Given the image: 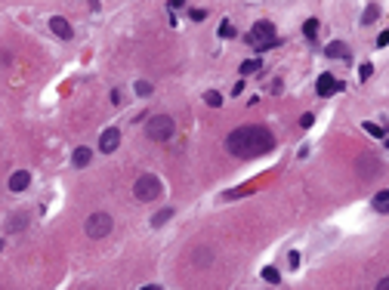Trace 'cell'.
<instances>
[{
  "label": "cell",
  "instance_id": "obj_1",
  "mask_svg": "<svg viewBox=\"0 0 389 290\" xmlns=\"http://www.w3.org/2000/svg\"><path fill=\"white\" fill-rule=\"evenodd\" d=\"M226 148L235 158H259V155H269L272 148H275V136H272L266 127H259V124L238 127V130L228 133Z\"/></svg>",
  "mask_w": 389,
  "mask_h": 290
},
{
  "label": "cell",
  "instance_id": "obj_2",
  "mask_svg": "<svg viewBox=\"0 0 389 290\" xmlns=\"http://www.w3.org/2000/svg\"><path fill=\"white\" fill-rule=\"evenodd\" d=\"M176 133V121L170 118V114H155V118H148L145 124V136L152 139V142H170Z\"/></svg>",
  "mask_w": 389,
  "mask_h": 290
},
{
  "label": "cell",
  "instance_id": "obj_3",
  "mask_svg": "<svg viewBox=\"0 0 389 290\" xmlns=\"http://www.w3.org/2000/svg\"><path fill=\"white\" fill-rule=\"evenodd\" d=\"M161 192H164V185H161V179H158L155 173H142V176L133 182L136 201H158V198H161Z\"/></svg>",
  "mask_w": 389,
  "mask_h": 290
},
{
  "label": "cell",
  "instance_id": "obj_4",
  "mask_svg": "<svg viewBox=\"0 0 389 290\" xmlns=\"http://www.w3.org/2000/svg\"><path fill=\"white\" fill-rule=\"evenodd\" d=\"M244 40H247L250 46H257L259 53H266L269 46H275V43H278V37H275V25H272V22H257L254 31H250Z\"/></svg>",
  "mask_w": 389,
  "mask_h": 290
},
{
  "label": "cell",
  "instance_id": "obj_5",
  "mask_svg": "<svg viewBox=\"0 0 389 290\" xmlns=\"http://www.w3.org/2000/svg\"><path fill=\"white\" fill-rule=\"evenodd\" d=\"M111 216L108 213H93L87 219V226H84V231H87V238H93V241H99V238H105L108 231H111Z\"/></svg>",
  "mask_w": 389,
  "mask_h": 290
},
{
  "label": "cell",
  "instance_id": "obj_6",
  "mask_svg": "<svg viewBox=\"0 0 389 290\" xmlns=\"http://www.w3.org/2000/svg\"><path fill=\"white\" fill-rule=\"evenodd\" d=\"M356 170H358L361 179H374V176H380L383 164H380V158H374V155H361V158L356 161Z\"/></svg>",
  "mask_w": 389,
  "mask_h": 290
},
{
  "label": "cell",
  "instance_id": "obj_7",
  "mask_svg": "<svg viewBox=\"0 0 389 290\" xmlns=\"http://www.w3.org/2000/svg\"><path fill=\"white\" fill-rule=\"evenodd\" d=\"M118 145H121V127H105L99 136V152L111 155V152H118Z\"/></svg>",
  "mask_w": 389,
  "mask_h": 290
},
{
  "label": "cell",
  "instance_id": "obj_8",
  "mask_svg": "<svg viewBox=\"0 0 389 290\" xmlns=\"http://www.w3.org/2000/svg\"><path fill=\"white\" fill-rule=\"evenodd\" d=\"M315 90H318V96H334V93L343 90V80H337L334 74H318Z\"/></svg>",
  "mask_w": 389,
  "mask_h": 290
},
{
  "label": "cell",
  "instance_id": "obj_9",
  "mask_svg": "<svg viewBox=\"0 0 389 290\" xmlns=\"http://www.w3.org/2000/svg\"><path fill=\"white\" fill-rule=\"evenodd\" d=\"M31 185V173L28 170H16L13 176H9V192H25Z\"/></svg>",
  "mask_w": 389,
  "mask_h": 290
},
{
  "label": "cell",
  "instance_id": "obj_10",
  "mask_svg": "<svg viewBox=\"0 0 389 290\" xmlns=\"http://www.w3.org/2000/svg\"><path fill=\"white\" fill-rule=\"evenodd\" d=\"M50 28H53V34H56V37H62V40H71V25H68V22L62 19V16H53L50 19Z\"/></svg>",
  "mask_w": 389,
  "mask_h": 290
},
{
  "label": "cell",
  "instance_id": "obj_11",
  "mask_svg": "<svg viewBox=\"0 0 389 290\" xmlns=\"http://www.w3.org/2000/svg\"><path fill=\"white\" fill-rule=\"evenodd\" d=\"M324 56H327V59H349V46L343 40H330L324 46Z\"/></svg>",
  "mask_w": 389,
  "mask_h": 290
},
{
  "label": "cell",
  "instance_id": "obj_12",
  "mask_svg": "<svg viewBox=\"0 0 389 290\" xmlns=\"http://www.w3.org/2000/svg\"><path fill=\"white\" fill-rule=\"evenodd\" d=\"M90 161H93V148H87V145H81V148H74V155H71V164L81 170V167H87Z\"/></svg>",
  "mask_w": 389,
  "mask_h": 290
},
{
  "label": "cell",
  "instance_id": "obj_13",
  "mask_svg": "<svg viewBox=\"0 0 389 290\" xmlns=\"http://www.w3.org/2000/svg\"><path fill=\"white\" fill-rule=\"evenodd\" d=\"M173 219V207H164V210H158L155 216H152V226L158 228V226H164V223H170Z\"/></svg>",
  "mask_w": 389,
  "mask_h": 290
},
{
  "label": "cell",
  "instance_id": "obj_14",
  "mask_svg": "<svg viewBox=\"0 0 389 290\" xmlns=\"http://www.w3.org/2000/svg\"><path fill=\"white\" fill-rule=\"evenodd\" d=\"M210 259H213V253H210L207 247H201V250L192 253V262H194V265H210Z\"/></svg>",
  "mask_w": 389,
  "mask_h": 290
},
{
  "label": "cell",
  "instance_id": "obj_15",
  "mask_svg": "<svg viewBox=\"0 0 389 290\" xmlns=\"http://www.w3.org/2000/svg\"><path fill=\"white\" fill-rule=\"evenodd\" d=\"M377 19H380V6H374V3H371V6L361 13V25H374Z\"/></svg>",
  "mask_w": 389,
  "mask_h": 290
},
{
  "label": "cell",
  "instance_id": "obj_16",
  "mask_svg": "<svg viewBox=\"0 0 389 290\" xmlns=\"http://www.w3.org/2000/svg\"><path fill=\"white\" fill-rule=\"evenodd\" d=\"M259 68H262V62L257 59V56H254V59H247V62H241V77H247V74H257L259 71Z\"/></svg>",
  "mask_w": 389,
  "mask_h": 290
},
{
  "label": "cell",
  "instance_id": "obj_17",
  "mask_svg": "<svg viewBox=\"0 0 389 290\" xmlns=\"http://www.w3.org/2000/svg\"><path fill=\"white\" fill-rule=\"evenodd\" d=\"M318 19H306V25H303V34H306V40H315L318 37Z\"/></svg>",
  "mask_w": 389,
  "mask_h": 290
},
{
  "label": "cell",
  "instance_id": "obj_18",
  "mask_svg": "<svg viewBox=\"0 0 389 290\" xmlns=\"http://www.w3.org/2000/svg\"><path fill=\"white\" fill-rule=\"evenodd\" d=\"M374 210L377 213H389V192H380L374 198Z\"/></svg>",
  "mask_w": 389,
  "mask_h": 290
},
{
  "label": "cell",
  "instance_id": "obj_19",
  "mask_svg": "<svg viewBox=\"0 0 389 290\" xmlns=\"http://www.w3.org/2000/svg\"><path fill=\"white\" fill-rule=\"evenodd\" d=\"M259 275H262V281H269V284H281V275H278L275 265H266V269H262Z\"/></svg>",
  "mask_w": 389,
  "mask_h": 290
},
{
  "label": "cell",
  "instance_id": "obj_20",
  "mask_svg": "<svg viewBox=\"0 0 389 290\" xmlns=\"http://www.w3.org/2000/svg\"><path fill=\"white\" fill-rule=\"evenodd\" d=\"M204 102H207L210 108H220V105H223V96H220L216 90H207V93H204Z\"/></svg>",
  "mask_w": 389,
  "mask_h": 290
},
{
  "label": "cell",
  "instance_id": "obj_21",
  "mask_svg": "<svg viewBox=\"0 0 389 290\" xmlns=\"http://www.w3.org/2000/svg\"><path fill=\"white\" fill-rule=\"evenodd\" d=\"M25 226H28V216L22 213V216H13V219H9L6 228H9V231H19V228H25Z\"/></svg>",
  "mask_w": 389,
  "mask_h": 290
},
{
  "label": "cell",
  "instance_id": "obj_22",
  "mask_svg": "<svg viewBox=\"0 0 389 290\" xmlns=\"http://www.w3.org/2000/svg\"><path fill=\"white\" fill-rule=\"evenodd\" d=\"M364 130H368L371 136H377V139H383V136H386V130H383L380 124H364Z\"/></svg>",
  "mask_w": 389,
  "mask_h": 290
},
{
  "label": "cell",
  "instance_id": "obj_23",
  "mask_svg": "<svg viewBox=\"0 0 389 290\" xmlns=\"http://www.w3.org/2000/svg\"><path fill=\"white\" fill-rule=\"evenodd\" d=\"M136 93H139V96H148V93H152V84H148V80H136Z\"/></svg>",
  "mask_w": 389,
  "mask_h": 290
},
{
  "label": "cell",
  "instance_id": "obj_24",
  "mask_svg": "<svg viewBox=\"0 0 389 290\" xmlns=\"http://www.w3.org/2000/svg\"><path fill=\"white\" fill-rule=\"evenodd\" d=\"M220 34H223V37H235V25H232V22H223V25H220Z\"/></svg>",
  "mask_w": 389,
  "mask_h": 290
},
{
  "label": "cell",
  "instance_id": "obj_25",
  "mask_svg": "<svg viewBox=\"0 0 389 290\" xmlns=\"http://www.w3.org/2000/svg\"><path fill=\"white\" fill-rule=\"evenodd\" d=\"M371 74H374V65H371V62H364V65L358 68V77H361V80H368Z\"/></svg>",
  "mask_w": 389,
  "mask_h": 290
},
{
  "label": "cell",
  "instance_id": "obj_26",
  "mask_svg": "<svg viewBox=\"0 0 389 290\" xmlns=\"http://www.w3.org/2000/svg\"><path fill=\"white\" fill-rule=\"evenodd\" d=\"M207 19V9H192V22H204Z\"/></svg>",
  "mask_w": 389,
  "mask_h": 290
},
{
  "label": "cell",
  "instance_id": "obj_27",
  "mask_svg": "<svg viewBox=\"0 0 389 290\" xmlns=\"http://www.w3.org/2000/svg\"><path fill=\"white\" fill-rule=\"evenodd\" d=\"M312 121H315L312 114H303V118H300V127H303V130H309V127H312Z\"/></svg>",
  "mask_w": 389,
  "mask_h": 290
},
{
  "label": "cell",
  "instance_id": "obj_28",
  "mask_svg": "<svg viewBox=\"0 0 389 290\" xmlns=\"http://www.w3.org/2000/svg\"><path fill=\"white\" fill-rule=\"evenodd\" d=\"M288 262H291V269H296V265H300V253H296V250H291V257H288Z\"/></svg>",
  "mask_w": 389,
  "mask_h": 290
},
{
  "label": "cell",
  "instance_id": "obj_29",
  "mask_svg": "<svg viewBox=\"0 0 389 290\" xmlns=\"http://www.w3.org/2000/svg\"><path fill=\"white\" fill-rule=\"evenodd\" d=\"M389 43V31H380L377 34V46H386Z\"/></svg>",
  "mask_w": 389,
  "mask_h": 290
},
{
  "label": "cell",
  "instance_id": "obj_30",
  "mask_svg": "<svg viewBox=\"0 0 389 290\" xmlns=\"http://www.w3.org/2000/svg\"><path fill=\"white\" fill-rule=\"evenodd\" d=\"M186 6V0H170V9H182Z\"/></svg>",
  "mask_w": 389,
  "mask_h": 290
},
{
  "label": "cell",
  "instance_id": "obj_31",
  "mask_svg": "<svg viewBox=\"0 0 389 290\" xmlns=\"http://www.w3.org/2000/svg\"><path fill=\"white\" fill-rule=\"evenodd\" d=\"M377 287H380V290H389V278H383V281L377 284Z\"/></svg>",
  "mask_w": 389,
  "mask_h": 290
},
{
  "label": "cell",
  "instance_id": "obj_32",
  "mask_svg": "<svg viewBox=\"0 0 389 290\" xmlns=\"http://www.w3.org/2000/svg\"><path fill=\"white\" fill-rule=\"evenodd\" d=\"M383 142H386V148H389V136H386V139H383Z\"/></svg>",
  "mask_w": 389,
  "mask_h": 290
},
{
  "label": "cell",
  "instance_id": "obj_33",
  "mask_svg": "<svg viewBox=\"0 0 389 290\" xmlns=\"http://www.w3.org/2000/svg\"><path fill=\"white\" fill-rule=\"evenodd\" d=\"M90 3H93V6H96V0H90Z\"/></svg>",
  "mask_w": 389,
  "mask_h": 290
}]
</instances>
